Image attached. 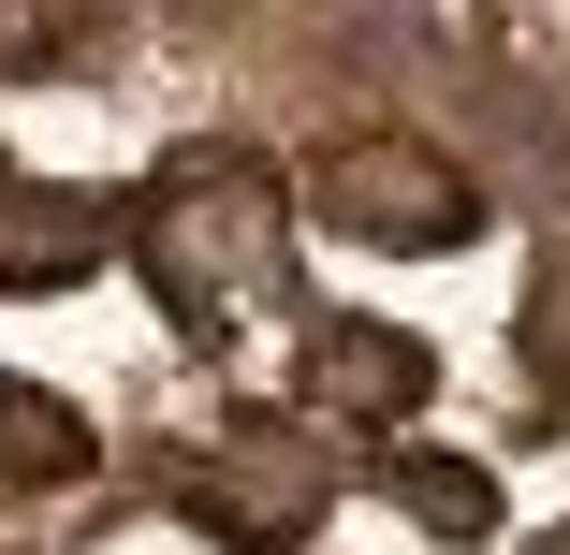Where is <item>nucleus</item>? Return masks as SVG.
Segmentation results:
<instances>
[{
  "mask_svg": "<svg viewBox=\"0 0 570 555\" xmlns=\"http://www.w3.org/2000/svg\"><path fill=\"white\" fill-rule=\"evenodd\" d=\"M132 249H147L161 307L219 337V307L278 278V190H264L249 161H176V176L147 190V219H132Z\"/></svg>",
  "mask_w": 570,
  "mask_h": 555,
  "instance_id": "obj_1",
  "label": "nucleus"
},
{
  "mask_svg": "<svg viewBox=\"0 0 570 555\" xmlns=\"http://www.w3.org/2000/svg\"><path fill=\"white\" fill-rule=\"evenodd\" d=\"M307 219L352 235V249H469L483 235V190H469V161H439L424 132H352V147H322Z\"/></svg>",
  "mask_w": 570,
  "mask_h": 555,
  "instance_id": "obj_2",
  "label": "nucleus"
},
{
  "mask_svg": "<svg viewBox=\"0 0 570 555\" xmlns=\"http://www.w3.org/2000/svg\"><path fill=\"white\" fill-rule=\"evenodd\" d=\"M322 497H336L322 438H307V424H278V409L219 424V438H205V468H190V526H205V541H235V555L307 541V526H322Z\"/></svg>",
  "mask_w": 570,
  "mask_h": 555,
  "instance_id": "obj_3",
  "label": "nucleus"
},
{
  "mask_svg": "<svg viewBox=\"0 0 570 555\" xmlns=\"http://www.w3.org/2000/svg\"><path fill=\"white\" fill-rule=\"evenodd\" d=\"M293 380H307V409H322V424H410V409L439 395V351H424V337H395V321H322Z\"/></svg>",
  "mask_w": 570,
  "mask_h": 555,
  "instance_id": "obj_4",
  "label": "nucleus"
},
{
  "mask_svg": "<svg viewBox=\"0 0 570 555\" xmlns=\"http://www.w3.org/2000/svg\"><path fill=\"white\" fill-rule=\"evenodd\" d=\"M102 249H118V205L102 190H16V219H0V293H59Z\"/></svg>",
  "mask_w": 570,
  "mask_h": 555,
  "instance_id": "obj_5",
  "label": "nucleus"
},
{
  "mask_svg": "<svg viewBox=\"0 0 570 555\" xmlns=\"http://www.w3.org/2000/svg\"><path fill=\"white\" fill-rule=\"evenodd\" d=\"M88 454H102V438H88V409H73V395L0 380V483H73Z\"/></svg>",
  "mask_w": 570,
  "mask_h": 555,
  "instance_id": "obj_6",
  "label": "nucleus"
},
{
  "mask_svg": "<svg viewBox=\"0 0 570 555\" xmlns=\"http://www.w3.org/2000/svg\"><path fill=\"white\" fill-rule=\"evenodd\" d=\"M395 497H410V526H439V541H483V526H498V483H483L469 454H410Z\"/></svg>",
  "mask_w": 570,
  "mask_h": 555,
  "instance_id": "obj_7",
  "label": "nucleus"
},
{
  "mask_svg": "<svg viewBox=\"0 0 570 555\" xmlns=\"http://www.w3.org/2000/svg\"><path fill=\"white\" fill-rule=\"evenodd\" d=\"M556 555H570V526H556Z\"/></svg>",
  "mask_w": 570,
  "mask_h": 555,
  "instance_id": "obj_8",
  "label": "nucleus"
}]
</instances>
